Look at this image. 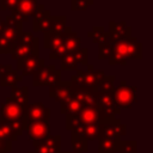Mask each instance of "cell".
Returning <instances> with one entry per match:
<instances>
[{
	"label": "cell",
	"mask_w": 153,
	"mask_h": 153,
	"mask_svg": "<svg viewBox=\"0 0 153 153\" xmlns=\"http://www.w3.org/2000/svg\"><path fill=\"white\" fill-rule=\"evenodd\" d=\"M72 134L82 136L87 141L98 140V123L96 124H79L71 130Z\"/></svg>",
	"instance_id": "17"
},
{
	"label": "cell",
	"mask_w": 153,
	"mask_h": 153,
	"mask_svg": "<svg viewBox=\"0 0 153 153\" xmlns=\"http://www.w3.org/2000/svg\"><path fill=\"white\" fill-rule=\"evenodd\" d=\"M66 17L65 16H51L50 31L55 33H63L66 31Z\"/></svg>",
	"instance_id": "29"
},
{
	"label": "cell",
	"mask_w": 153,
	"mask_h": 153,
	"mask_svg": "<svg viewBox=\"0 0 153 153\" xmlns=\"http://www.w3.org/2000/svg\"><path fill=\"white\" fill-rule=\"evenodd\" d=\"M99 44V51H98V59L99 60H104V59H109L112 51V45H111V36L110 39L106 42H100Z\"/></svg>",
	"instance_id": "31"
},
{
	"label": "cell",
	"mask_w": 153,
	"mask_h": 153,
	"mask_svg": "<svg viewBox=\"0 0 153 153\" xmlns=\"http://www.w3.org/2000/svg\"><path fill=\"white\" fill-rule=\"evenodd\" d=\"M42 66H44V60L41 59L38 55H30L23 60L17 61V71L22 72V76L32 75Z\"/></svg>",
	"instance_id": "12"
},
{
	"label": "cell",
	"mask_w": 153,
	"mask_h": 153,
	"mask_svg": "<svg viewBox=\"0 0 153 153\" xmlns=\"http://www.w3.org/2000/svg\"><path fill=\"white\" fill-rule=\"evenodd\" d=\"M69 96H72L71 81H60L57 85L49 87V97L59 100L60 103L67 99Z\"/></svg>",
	"instance_id": "16"
},
{
	"label": "cell",
	"mask_w": 153,
	"mask_h": 153,
	"mask_svg": "<svg viewBox=\"0 0 153 153\" xmlns=\"http://www.w3.org/2000/svg\"><path fill=\"white\" fill-rule=\"evenodd\" d=\"M60 71H76V61L73 53H66L60 59Z\"/></svg>",
	"instance_id": "28"
},
{
	"label": "cell",
	"mask_w": 153,
	"mask_h": 153,
	"mask_svg": "<svg viewBox=\"0 0 153 153\" xmlns=\"http://www.w3.org/2000/svg\"><path fill=\"white\" fill-rule=\"evenodd\" d=\"M112 99L115 105L121 109H130L134 103L137 102L136 96V86H127L126 81L122 80L120 86L114 87L112 90Z\"/></svg>",
	"instance_id": "3"
},
{
	"label": "cell",
	"mask_w": 153,
	"mask_h": 153,
	"mask_svg": "<svg viewBox=\"0 0 153 153\" xmlns=\"http://www.w3.org/2000/svg\"><path fill=\"white\" fill-rule=\"evenodd\" d=\"M136 146H137V143L135 140H126V141L121 140L118 152L120 153H137Z\"/></svg>",
	"instance_id": "32"
},
{
	"label": "cell",
	"mask_w": 153,
	"mask_h": 153,
	"mask_svg": "<svg viewBox=\"0 0 153 153\" xmlns=\"http://www.w3.org/2000/svg\"><path fill=\"white\" fill-rule=\"evenodd\" d=\"M76 118L79 124H96L105 120L102 111L96 104L92 106L82 108V110L79 114H76Z\"/></svg>",
	"instance_id": "13"
},
{
	"label": "cell",
	"mask_w": 153,
	"mask_h": 153,
	"mask_svg": "<svg viewBox=\"0 0 153 153\" xmlns=\"http://www.w3.org/2000/svg\"><path fill=\"white\" fill-rule=\"evenodd\" d=\"M35 151L33 153H59L61 151V136L60 135H49L48 137L32 141Z\"/></svg>",
	"instance_id": "10"
},
{
	"label": "cell",
	"mask_w": 153,
	"mask_h": 153,
	"mask_svg": "<svg viewBox=\"0 0 153 153\" xmlns=\"http://www.w3.org/2000/svg\"><path fill=\"white\" fill-rule=\"evenodd\" d=\"M61 81V71L60 69H56V67L54 65H50V68H49V72L47 74V76L44 78L43 82H42V86H55L57 85L59 82Z\"/></svg>",
	"instance_id": "25"
},
{
	"label": "cell",
	"mask_w": 153,
	"mask_h": 153,
	"mask_svg": "<svg viewBox=\"0 0 153 153\" xmlns=\"http://www.w3.org/2000/svg\"><path fill=\"white\" fill-rule=\"evenodd\" d=\"M23 126L32 141H39L50 135V123L48 121H24Z\"/></svg>",
	"instance_id": "6"
},
{
	"label": "cell",
	"mask_w": 153,
	"mask_h": 153,
	"mask_svg": "<svg viewBox=\"0 0 153 153\" xmlns=\"http://www.w3.org/2000/svg\"><path fill=\"white\" fill-rule=\"evenodd\" d=\"M23 76L22 74H18V71H10L0 76V85L2 87H14L18 81H22Z\"/></svg>",
	"instance_id": "24"
},
{
	"label": "cell",
	"mask_w": 153,
	"mask_h": 153,
	"mask_svg": "<svg viewBox=\"0 0 153 153\" xmlns=\"http://www.w3.org/2000/svg\"><path fill=\"white\" fill-rule=\"evenodd\" d=\"M24 115H23V122L24 121H48L50 118V109L47 108L43 103H32V104H25L23 106Z\"/></svg>",
	"instance_id": "7"
},
{
	"label": "cell",
	"mask_w": 153,
	"mask_h": 153,
	"mask_svg": "<svg viewBox=\"0 0 153 153\" xmlns=\"http://www.w3.org/2000/svg\"><path fill=\"white\" fill-rule=\"evenodd\" d=\"M74 54V59L76 61V63L87 66L88 65V50L87 48H80L79 50H76Z\"/></svg>",
	"instance_id": "34"
},
{
	"label": "cell",
	"mask_w": 153,
	"mask_h": 153,
	"mask_svg": "<svg viewBox=\"0 0 153 153\" xmlns=\"http://www.w3.org/2000/svg\"><path fill=\"white\" fill-rule=\"evenodd\" d=\"M0 18H1V17H0Z\"/></svg>",
	"instance_id": "43"
},
{
	"label": "cell",
	"mask_w": 153,
	"mask_h": 153,
	"mask_svg": "<svg viewBox=\"0 0 153 153\" xmlns=\"http://www.w3.org/2000/svg\"><path fill=\"white\" fill-rule=\"evenodd\" d=\"M33 26V32H49L50 27H51V14H45L43 18H41L39 20L32 23Z\"/></svg>",
	"instance_id": "27"
},
{
	"label": "cell",
	"mask_w": 153,
	"mask_h": 153,
	"mask_svg": "<svg viewBox=\"0 0 153 153\" xmlns=\"http://www.w3.org/2000/svg\"><path fill=\"white\" fill-rule=\"evenodd\" d=\"M59 153H75V152H73V151H72V152H71V151H60Z\"/></svg>",
	"instance_id": "40"
},
{
	"label": "cell",
	"mask_w": 153,
	"mask_h": 153,
	"mask_svg": "<svg viewBox=\"0 0 153 153\" xmlns=\"http://www.w3.org/2000/svg\"><path fill=\"white\" fill-rule=\"evenodd\" d=\"M98 153H116L118 152L121 139L115 137H102L98 139Z\"/></svg>",
	"instance_id": "21"
},
{
	"label": "cell",
	"mask_w": 153,
	"mask_h": 153,
	"mask_svg": "<svg viewBox=\"0 0 153 153\" xmlns=\"http://www.w3.org/2000/svg\"><path fill=\"white\" fill-rule=\"evenodd\" d=\"M10 71H12V66L11 65H1L0 63V76L4 75L5 73L10 72Z\"/></svg>",
	"instance_id": "39"
},
{
	"label": "cell",
	"mask_w": 153,
	"mask_h": 153,
	"mask_svg": "<svg viewBox=\"0 0 153 153\" xmlns=\"http://www.w3.org/2000/svg\"><path fill=\"white\" fill-rule=\"evenodd\" d=\"M29 153H33V152H29Z\"/></svg>",
	"instance_id": "42"
},
{
	"label": "cell",
	"mask_w": 153,
	"mask_h": 153,
	"mask_svg": "<svg viewBox=\"0 0 153 153\" xmlns=\"http://www.w3.org/2000/svg\"><path fill=\"white\" fill-rule=\"evenodd\" d=\"M87 142H88V141H87L86 139H84L82 136L72 134L71 143H72L73 152H75V153H85V152H87V151H88Z\"/></svg>",
	"instance_id": "26"
},
{
	"label": "cell",
	"mask_w": 153,
	"mask_h": 153,
	"mask_svg": "<svg viewBox=\"0 0 153 153\" xmlns=\"http://www.w3.org/2000/svg\"><path fill=\"white\" fill-rule=\"evenodd\" d=\"M19 0H0V8L1 11H7L10 10L11 12L16 8L17 4Z\"/></svg>",
	"instance_id": "37"
},
{
	"label": "cell",
	"mask_w": 153,
	"mask_h": 153,
	"mask_svg": "<svg viewBox=\"0 0 153 153\" xmlns=\"http://www.w3.org/2000/svg\"><path fill=\"white\" fill-rule=\"evenodd\" d=\"M23 115H24L23 106L14 103L10 97H7L5 103H2L0 106V120L2 121H10V122L22 121L23 122Z\"/></svg>",
	"instance_id": "8"
},
{
	"label": "cell",
	"mask_w": 153,
	"mask_h": 153,
	"mask_svg": "<svg viewBox=\"0 0 153 153\" xmlns=\"http://www.w3.org/2000/svg\"><path fill=\"white\" fill-rule=\"evenodd\" d=\"M66 53H67V50H66L65 45H61L60 48H57V49H55V50H51V51H50V54H49V59H50V60L61 59Z\"/></svg>",
	"instance_id": "38"
},
{
	"label": "cell",
	"mask_w": 153,
	"mask_h": 153,
	"mask_svg": "<svg viewBox=\"0 0 153 153\" xmlns=\"http://www.w3.org/2000/svg\"><path fill=\"white\" fill-rule=\"evenodd\" d=\"M13 45L19 37V35L23 32V23L14 19L11 16H7L1 24V31H0Z\"/></svg>",
	"instance_id": "9"
},
{
	"label": "cell",
	"mask_w": 153,
	"mask_h": 153,
	"mask_svg": "<svg viewBox=\"0 0 153 153\" xmlns=\"http://www.w3.org/2000/svg\"><path fill=\"white\" fill-rule=\"evenodd\" d=\"M16 43L17 44H23V45H32V44L39 43V42H38V38L35 37L32 32H30V31H23L19 35V37L17 38Z\"/></svg>",
	"instance_id": "30"
},
{
	"label": "cell",
	"mask_w": 153,
	"mask_h": 153,
	"mask_svg": "<svg viewBox=\"0 0 153 153\" xmlns=\"http://www.w3.org/2000/svg\"><path fill=\"white\" fill-rule=\"evenodd\" d=\"M82 104L73 96V93L60 103V112L63 115H76L82 110Z\"/></svg>",
	"instance_id": "18"
},
{
	"label": "cell",
	"mask_w": 153,
	"mask_h": 153,
	"mask_svg": "<svg viewBox=\"0 0 153 153\" xmlns=\"http://www.w3.org/2000/svg\"><path fill=\"white\" fill-rule=\"evenodd\" d=\"M66 38V32L63 33H55V32H45L44 33V48L51 50H55L63 45Z\"/></svg>",
	"instance_id": "20"
},
{
	"label": "cell",
	"mask_w": 153,
	"mask_h": 153,
	"mask_svg": "<svg viewBox=\"0 0 153 153\" xmlns=\"http://www.w3.org/2000/svg\"><path fill=\"white\" fill-rule=\"evenodd\" d=\"M24 131V126L22 121H2L0 120V141L12 143L16 141Z\"/></svg>",
	"instance_id": "5"
},
{
	"label": "cell",
	"mask_w": 153,
	"mask_h": 153,
	"mask_svg": "<svg viewBox=\"0 0 153 153\" xmlns=\"http://www.w3.org/2000/svg\"><path fill=\"white\" fill-rule=\"evenodd\" d=\"M37 0H19L16 8L13 11L19 12L24 17L29 18V16H32L36 7H37Z\"/></svg>",
	"instance_id": "23"
},
{
	"label": "cell",
	"mask_w": 153,
	"mask_h": 153,
	"mask_svg": "<svg viewBox=\"0 0 153 153\" xmlns=\"http://www.w3.org/2000/svg\"><path fill=\"white\" fill-rule=\"evenodd\" d=\"M87 69H76V74L72 75L71 82L74 85H81L87 86L92 88H97L98 85L102 82V80L105 78V73L102 69H94L93 65H87Z\"/></svg>",
	"instance_id": "2"
},
{
	"label": "cell",
	"mask_w": 153,
	"mask_h": 153,
	"mask_svg": "<svg viewBox=\"0 0 153 153\" xmlns=\"http://www.w3.org/2000/svg\"><path fill=\"white\" fill-rule=\"evenodd\" d=\"M66 38H65V48L67 50V53H75L76 50H79L81 47V38L76 35V32L72 31L71 26H66Z\"/></svg>",
	"instance_id": "19"
},
{
	"label": "cell",
	"mask_w": 153,
	"mask_h": 153,
	"mask_svg": "<svg viewBox=\"0 0 153 153\" xmlns=\"http://www.w3.org/2000/svg\"><path fill=\"white\" fill-rule=\"evenodd\" d=\"M1 24H2V19L0 18V31H1Z\"/></svg>",
	"instance_id": "41"
},
{
	"label": "cell",
	"mask_w": 153,
	"mask_h": 153,
	"mask_svg": "<svg viewBox=\"0 0 153 153\" xmlns=\"http://www.w3.org/2000/svg\"><path fill=\"white\" fill-rule=\"evenodd\" d=\"M127 126L122 124L118 118L104 120L98 123V139L102 137H115L121 139V136L126 135Z\"/></svg>",
	"instance_id": "4"
},
{
	"label": "cell",
	"mask_w": 153,
	"mask_h": 153,
	"mask_svg": "<svg viewBox=\"0 0 153 153\" xmlns=\"http://www.w3.org/2000/svg\"><path fill=\"white\" fill-rule=\"evenodd\" d=\"M109 35L111 36L112 39L115 41H120L123 38H127L130 36L131 32V27L127 25V23L124 20L122 22H114L110 20L109 22Z\"/></svg>",
	"instance_id": "14"
},
{
	"label": "cell",
	"mask_w": 153,
	"mask_h": 153,
	"mask_svg": "<svg viewBox=\"0 0 153 153\" xmlns=\"http://www.w3.org/2000/svg\"><path fill=\"white\" fill-rule=\"evenodd\" d=\"M91 5H93V0H72L71 1V7L73 11H85Z\"/></svg>",
	"instance_id": "35"
},
{
	"label": "cell",
	"mask_w": 153,
	"mask_h": 153,
	"mask_svg": "<svg viewBox=\"0 0 153 153\" xmlns=\"http://www.w3.org/2000/svg\"><path fill=\"white\" fill-rule=\"evenodd\" d=\"M112 51L109 57L110 65H122L124 66L128 60H140L142 59L141 53V43L136 39V37H127L120 41H115L111 38Z\"/></svg>",
	"instance_id": "1"
},
{
	"label": "cell",
	"mask_w": 153,
	"mask_h": 153,
	"mask_svg": "<svg viewBox=\"0 0 153 153\" xmlns=\"http://www.w3.org/2000/svg\"><path fill=\"white\" fill-rule=\"evenodd\" d=\"M10 98L14 103H17L18 105L24 106L25 104L29 103V91H27V87L26 86H23V87L14 86V87H12Z\"/></svg>",
	"instance_id": "22"
},
{
	"label": "cell",
	"mask_w": 153,
	"mask_h": 153,
	"mask_svg": "<svg viewBox=\"0 0 153 153\" xmlns=\"http://www.w3.org/2000/svg\"><path fill=\"white\" fill-rule=\"evenodd\" d=\"M71 87H72L73 96L82 104L84 108L92 106V105L96 104V91H97V88L81 86V85H74L72 82H71Z\"/></svg>",
	"instance_id": "11"
},
{
	"label": "cell",
	"mask_w": 153,
	"mask_h": 153,
	"mask_svg": "<svg viewBox=\"0 0 153 153\" xmlns=\"http://www.w3.org/2000/svg\"><path fill=\"white\" fill-rule=\"evenodd\" d=\"M11 51H12V44L0 32V54H11Z\"/></svg>",
	"instance_id": "36"
},
{
	"label": "cell",
	"mask_w": 153,
	"mask_h": 153,
	"mask_svg": "<svg viewBox=\"0 0 153 153\" xmlns=\"http://www.w3.org/2000/svg\"><path fill=\"white\" fill-rule=\"evenodd\" d=\"M38 45L39 43H35L32 45H23V44H17L14 43L12 45V51H11V56L13 60H23L30 55H38L39 50H38Z\"/></svg>",
	"instance_id": "15"
},
{
	"label": "cell",
	"mask_w": 153,
	"mask_h": 153,
	"mask_svg": "<svg viewBox=\"0 0 153 153\" xmlns=\"http://www.w3.org/2000/svg\"><path fill=\"white\" fill-rule=\"evenodd\" d=\"M105 32H106V31L104 30L103 26H93V27H92V31L87 32V36H88L90 38H92V42H93V43H99L100 39L104 37Z\"/></svg>",
	"instance_id": "33"
}]
</instances>
